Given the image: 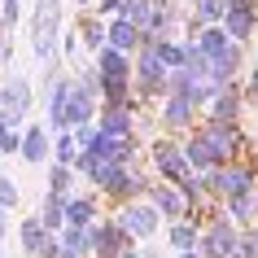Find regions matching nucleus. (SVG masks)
<instances>
[{
    "label": "nucleus",
    "mask_w": 258,
    "mask_h": 258,
    "mask_svg": "<svg viewBox=\"0 0 258 258\" xmlns=\"http://www.w3.org/2000/svg\"><path fill=\"white\" fill-rule=\"evenodd\" d=\"M140 40H145V35H140L136 22H127V18H114V22H109V48H114V53H132Z\"/></svg>",
    "instance_id": "0eeeda50"
},
{
    "label": "nucleus",
    "mask_w": 258,
    "mask_h": 258,
    "mask_svg": "<svg viewBox=\"0 0 258 258\" xmlns=\"http://www.w3.org/2000/svg\"><path fill=\"white\" fill-rule=\"evenodd\" d=\"M228 35H236V40H249V31H254V14L249 9H228Z\"/></svg>",
    "instance_id": "6ab92c4d"
},
{
    "label": "nucleus",
    "mask_w": 258,
    "mask_h": 258,
    "mask_svg": "<svg viewBox=\"0 0 258 258\" xmlns=\"http://www.w3.org/2000/svg\"><path fill=\"white\" fill-rule=\"evenodd\" d=\"M66 219H70V228H88V223H92V202H88V197L66 202Z\"/></svg>",
    "instance_id": "aec40b11"
},
{
    "label": "nucleus",
    "mask_w": 258,
    "mask_h": 258,
    "mask_svg": "<svg viewBox=\"0 0 258 258\" xmlns=\"http://www.w3.org/2000/svg\"><path fill=\"white\" fill-rule=\"evenodd\" d=\"M197 48H202L206 57H219V53H228L232 44H228V31H219V27H206L202 31V40H197Z\"/></svg>",
    "instance_id": "dca6fc26"
},
{
    "label": "nucleus",
    "mask_w": 258,
    "mask_h": 258,
    "mask_svg": "<svg viewBox=\"0 0 258 258\" xmlns=\"http://www.w3.org/2000/svg\"><path fill=\"white\" fill-rule=\"evenodd\" d=\"M158 206L153 202H132L127 210L118 215V223L127 228V236H153V228H158Z\"/></svg>",
    "instance_id": "f03ea898"
},
{
    "label": "nucleus",
    "mask_w": 258,
    "mask_h": 258,
    "mask_svg": "<svg viewBox=\"0 0 258 258\" xmlns=\"http://www.w3.org/2000/svg\"><path fill=\"white\" fill-rule=\"evenodd\" d=\"M101 132H105V136H127V132H132V114L122 105H109L105 114H101Z\"/></svg>",
    "instance_id": "ddd939ff"
},
{
    "label": "nucleus",
    "mask_w": 258,
    "mask_h": 258,
    "mask_svg": "<svg viewBox=\"0 0 258 258\" xmlns=\"http://www.w3.org/2000/svg\"><path fill=\"white\" fill-rule=\"evenodd\" d=\"M57 31H61V0H35L31 40H35V57H40V61H53V53H57Z\"/></svg>",
    "instance_id": "f257e3e1"
},
{
    "label": "nucleus",
    "mask_w": 258,
    "mask_h": 258,
    "mask_svg": "<svg viewBox=\"0 0 258 258\" xmlns=\"http://www.w3.org/2000/svg\"><path fill=\"white\" fill-rule=\"evenodd\" d=\"M48 232H61V219H66V197H57V192H48V202L40 206V215H35Z\"/></svg>",
    "instance_id": "1a4fd4ad"
},
{
    "label": "nucleus",
    "mask_w": 258,
    "mask_h": 258,
    "mask_svg": "<svg viewBox=\"0 0 258 258\" xmlns=\"http://www.w3.org/2000/svg\"><path fill=\"white\" fill-rule=\"evenodd\" d=\"M44 245H48V228H44L40 219H27V223H22V249L40 258V254H44Z\"/></svg>",
    "instance_id": "9d476101"
},
{
    "label": "nucleus",
    "mask_w": 258,
    "mask_h": 258,
    "mask_svg": "<svg viewBox=\"0 0 258 258\" xmlns=\"http://www.w3.org/2000/svg\"><path fill=\"white\" fill-rule=\"evenodd\" d=\"M162 118H166V127H188V122H192V105L184 101V96H171Z\"/></svg>",
    "instance_id": "a211bd4d"
},
{
    "label": "nucleus",
    "mask_w": 258,
    "mask_h": 258,
    "mask_svg": "<svg viewBox=\"0 0 258 258\" xmlns=\"http://www.w3.org/2000/svg\"><path fill=\"white\" fill-rule=\"evenodd\" d=\"M149 202L158 206V210H162V215H184V197H179L175 188H149Z\"/></svg>",
    "instance_id": "2eb2a0df"
},
{
    "label": "nucleus",
    "mask_w": 258,
    "mask_h": 258,
    "mask_svg": "<svg viewBox=\"0 0 258 258\" xmlns=\"http://www.w3.org/2000/svg\"><path fill=\"white\" fill-rule=\"evenodd\" d=\"M61 249H66V258H79L92 249V228H66L61 232Z\"/></svg>",
    "instance_id": "9b49d317"
},
{
    "label": "nucleus",
    "mask_w": 258,
    "mask_h": 258,
    "mask_svg": "<svg viewBox=\"0 0 258 258\" xmlns=\"http://www.w3.org/2000/svg\"><path fill=\"white\" fill-rule=\"evenodd\" d=\"M249 88H254V96H258V57H254V79H249Z\"/></svg>",
    "instance_id": "a878e982"
},
{
    "label": "nucleus",
    "mask_w": 258,
    "mask_h": 258,
    "mask_svg": "<svg viewBox=\"0 0 258 258\" xmlns=\"http://www.w3.org/2000/svg\"><path fill=\"white\" fill-rule=\"evenodd\" d=\"M122 258H136V254H122Z\"/></svg>",
    "instance_id": "c756f323"
},
{
    "label": "nucleus",
    "mask_w": 258,
    "mask_h": 258,
    "mask_svg": "<svg viewBox=\"0 0 258 258\" xmlns=\"http://www.w3.org/2000/svg\"><path fill=\"white\" fill-rule=\"evenodd\" d=\"M184 153H188V162H192V166H202V171H210V166L219 162V149H215V145H210L206 136L188 140V149H184Z\"/></svg>",
    "instance_id": "f8f14e48"
},
{
    "label": "nucleus",
    "mask_w": 258,
    "mask_h": 258,
    "mask_svg": "<svg viewBox=\"0 0 258 258\" xmlns=\"http://www.w3.org/2000/svg\"><path fill=\"white\" fill-rule=\"evenodd\" d=\"M44 153H48V140H44V127L40 122H31L27 127V140H22V162H44Z\"/></svg>",
    "instance_id": "6e6552de"
},
{
    "label": "nucleus",
    "mask_w": 258,
    "mask_h": 258,
    "mask_svg": "<svg viewBox=\"0 0 258 258\" xmlns=\"http://www.w3.org/2000/svg\"><path fill=\"white\" fill-rule=\"evenodd\" d=\"M179 258H202V254H179Z\"/></svg>",
    "instance_id": "c85d7f7f"
},
{
    "label": "nucleus",
    "mask_w": 258,
    "mask_h": 258,
    "mask_svg": "<svg viewBox=\"0 0 258 258\" xmlns=\"http://www.w3.org/2000/svg\"><path fill=\"white\" fill-rule=\"evenodd\" d=\"M232 254H236V228L228 219H215L202 241V258H232Z\"/></svg>",
    "instance_id": "20e7f679"
},
{
    "label": "nucleus",
    "mask_w": 258,
    "mask_h": 258,
    "mask_svg": "<svg viewBox=\"0 0 258 258\" xmlns=\"http://www.w3.org/2000/svg\"><path fill=\"white\" fill-rule=\"evenodd\" d=\"M0 9H5V22H9V27H14V22H18V0H5V5H0Z\"/></svg>",
    "instance_id": "393cba45"
},
{
    "label": "nucleus",
    "mask_w": 258,
    "mask_h": 258,
    "mask_svg": "<svg viewBox=\"0 0 258 258\" xmlns=\"http://www.w3.org/2000/svg\"><path fill=\"white\" fill-rule=\"evenodd\" d=\"M48 184H53V192H57V197H66V192H70V171H66L61 162H57L53 171H48Z\"/></svg>",
    "instance_id": "4be33fe9"
},
{
    "label": "nucleus",
    "mask_w": 258,
    "mask_h": 258,
    "mask_svg": "<svg viewBox=\"0 0 258 258\" xmlns=\"http://www.w3.org/2000/svg\"><path fill=\"white\" fill-rule=\"evenodd\" d=\"M96 114V96H88L83 88H70L66 96V109H61V122H57V132H66V127H88Z\"/></svg>",
    "instance_id": "7ed1b4c3"
},
{
    "label": "nucleus",
    "mask_w": 258,
    "mask_h": 258,
    "mask_svg": "<svg viewBox=\"0 0 258 258\" xmlns=\"http://www.w3.org/2000/svg\"><path fill=\"white\" fill-rule=\"evenodd\" d=\"M197 241H202V236H197V223H192V219H179L175 228H171V245H175L179 254H192Z\"/></svg>",
    "instance_id": "4468645a"
},
{
    "label": "nucleus",
    "mask_w": 258,
    "mask_h": 258,
    "mask_svg": "<svg viewBox=\"0 0 258 258\" xmlns=\"http://www.w3.org/2000/svg\"><path fill=\"white\" fill-rule=\"evenodd\" d=\"M188 153L184 149H175V145H158V171H162V175H171V179H179V184H184V179H188Z\"/></svg>",
    "instance_id": "423d86ee"
},
{
    "label": "nucleus",
    "mask_w": 258,
    "mask_h": 258,
    "mask_svg": "<svg viewBox=\"0 0 258 258\" xmlns=\"http://www.w3.org/2000/svg\"><path fill=\"white\" fill-rule=\"evenodd\" d=\"M5 53H9V48H5V40H0V61H5Z\"/></svg>",
    "instance_id": "cd10ccee"
},
{
    "label": "nucleus",
    "mask_w": 258,
    "mask_h": 258,
    "mask_svg": "<svg viewBox=\"0 0 258 258\" xmlns=\"http://www.w3.org/2000/svg\"><path fill=\"white\" fill-rule=\"evenodd\" d=\"M31 105V83L22 79V75H14V79L0 88V114H9V118H22Z\"/></svg>",
    "instance_id": "39448f33"
},
{
    "label": "nucleus",
    "mask_w": 258,
    "mask_h": 258,
    "mask_svg": "<svg viewBox=\"0 0 258 258\" xmlns=\"http://www.w3.org/2000/svg\"><path fill=\"white\" fill-rule=\"evenodd\" d=\"M192 9H197L202 27H215L219 18H228V0H192Z\"/></svg>",
    "instance_id": "f3484780"
},
{
    "label": "nucleus",
    "mask_w": 258,
    "mask_h": 258,
    "mask_svg": "<svg viewBox=\"0 0 258 258\" xmlns=\"http://www.w3.org/2000/svg\"><path fill=\"white\" fill-rule=\"evenodd\" d=\"M5 232H9V228H5V210H0V236H5Z\"/></svg>",
    "instance_id": "bb28decb"
},
{
    "label": "nucleus",
    "mask_w": 258,
    "mask_h": 258,
    "mask_svg": "<svg viewBox=\"0 0 258 258\" xmlns=\"http://www.w3.org/2000/svg\"><path fill=\"white\" fill-rule=\"evenodd\" d=\"M75 149H79L75 136H61V140H57V162H61V166H75Z\"/></svg>",
    "instance_id": "5701e85b"
},
{
    "label": "nucleus",
    "mask_w": 258,
    "mask_h": 258,
    "mask_svg": "<svg viewBox=\"0 0 258 258\" xmlns=\"http://www.w3.org/2000/svg\"><path fill=\"white\" fill-rule=\"evenodd\" d=\"M9 206H18V184L0 175V210H9Z\"/></svg>",
    "instance_id": "b1692460"
},
{
    "label": "nucleus",
    "mask_w": 258,
    "mask_h": 258,
    "mask_svg": "<svg viewBox=\"0 0 258 258\" xmlns=\"http://www.w3.org/2000/svg\"><path fill=\"white\" fill-rule=\"evenodd\" d=\"M18 118H9V114H0V153H14L18 149Z\"/></svg>",
    "instance_id": "412c9836"
}]
</instances>
